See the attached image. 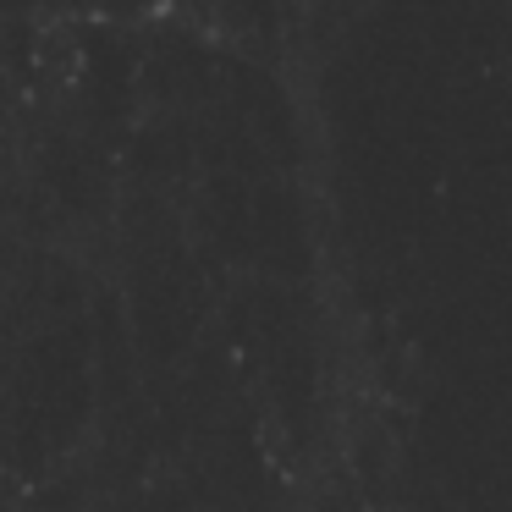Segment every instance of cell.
I'll use <instances>...</instances> for the list:
<instances>
[]
</instances>
